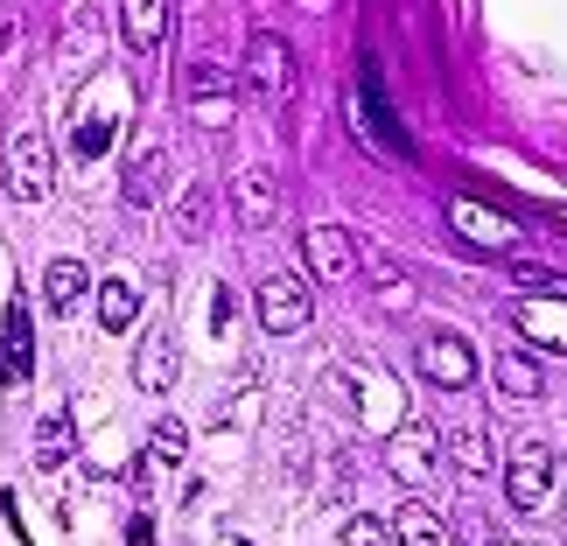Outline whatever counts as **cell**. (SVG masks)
I'll list each match as a JSON object with an SVG mask.
<instances>
[{
	"label": "cell",
	"instance_id": "16",
	"mask_svg": "<svg viewBox=\"0 0 567 546\" xmlns=\"http://www.w3.org/2000/svg\"><path fill=\"white\" fill-rule=\"evenodd\" d=\"M134 385L141 392H168V385H176V337H168V330H147L134 343Z\"/></svg>",
	"mask_w": 567,
	"mask_h": 546
},
{
	"label": "cell",
	"instance_id": "4",
	"mask_svg": "<svg viewBox=\"0 0 567 546\" xmlns=\"http://www.w3.org/2000/svg\"><path fill=\"white\" fill-rule=\"evenodd\" d=\"M316 322V295L301 274H267L259 280V330L267 337H301Z\"/></svg>",
	"mask_w": 567,
	"mask_h": 546
},
{
	"label": "cell",
	"instance_id": "26",
	"mask_svg": "<svg viewBox=\"0 0 567 546\" xmlns=\"http://www.w3.org/2000/svg\"><path fill=\"white\" fill-rule=\"evenodd\" d=\"M364 280L379 288V301H385V309H413V280H392V267H385V274H364Z\"/></svg>",
	"mask_w": 567,
	"mask_h": 546
},
{
	"label": "cell",
	"instance_id": "6",
	"mask_svg": "<svg viewBox=\"0 0 567 546\" xmlns=\"http://www.w3.org/2000/svg\"><path fill=\"white\" fill-rule=\"evenodd\" d=\"M301 253H309L316 280H343V288L364 280V246L343 225H309V231H301Z\"/></svg>",
	"mask_w": 567,
	"mask_h": 546
},
{
	"label": "cell",
	"instance_id": "7",
	"mask_svg": "<svg viewBox=\"0 0 567 546\" xmlns=\"http://www.w3.org/2000/svg\"><path fill=\"white\" fill-rule=\"evenodd\" d=\"M56 189V155L42 134H14L8 141V196L14 204H42Z\"/></svg>",
	"mask_w": 567,
	"mask_h": 546
},
{
	"label": "cell",
	"instance_id": "21",
	"mask_svg": "<svg viewBox=\"0 0 567 546\" xmlns=\"http://www.w3.org/2000/svg\"><path fill=\"white\" fill-rule=\"evenodd\" d=\"M71 442H78L71 413H50V421L35 427V470H63V455H71Z\"/></svg>",
	"mask_w": 567,
	"mask_h": 546
},
{
	"label": "cell",
	"instance_id": "1",
	"mask_svg": "<svg viewBox=\"0 0 567 546\" xmlns=\"http://www.w3.org/2000/svg\"><path fill=\"white\" fill-rule=\"evenodd\" d=\"M176 92H183L189 120L204 126V134H225V126L238 120V92H246V78L225 71V63H210V56H189L183 78H176Z\"/></svg>",
	"mask_w": 567,
	"mask_h": 546
},
{
	"label": "cell",
	"instance_id": "3",
	"mask_svg": "<svg viewBox=\"0 0 567 546\" xmlns=\"http://www.w3.org/2000/svg\"><path fill=\"white\" fill-rule=\"evenodd\" d=\"M413 371H421L434 392H470L476 385V351H470V337H455V330H427L413 343Z\"/></svg>",
	"mask_w": 567,
	"mask_h": 546
},
{
	"label": "cell",
	"instance_id": "14",
	"mask_svg": "<svg viewBox=\"0 0 567 546\" xmlns=\"http://www.w3.org/2000/svg\"><path fill=\"white\" fill-rule=\"evenodd\" d=\"M358 120H364V134H372L385 155H406V134L392 126V105H385V92H379V71H372V63L358 71Z\"/></svg>",
	"mask_w": 567,
	"mask_h": 546
},
{
	"label": "cell",
	"instance_id": "13",
	"mask_svg": "<svg viewBox=\"0 0 567 546\" xmlns=\"http://www.w3.org/2000/svg\"><path fill=\"white\" fill-rule=\"evenodd\" d=\"M162 189H168V147L162 141H147L134 162H126V176H120V196L134 210H147V204H162Z\"/></svg>",
	"mask_w": 567,
	"mask_h": 546
},
{
	"label": "cell",
	"instance_id": "8",
	"mask_svg": "<svg viewBox=\"0 0 567 546\" xmlns=\"http://www.w3.org/2000/svg\"><path fill=\"white\" fill-rule=\"evenodd\" d=\"M231 210H238V225L246 231H267L274 217H280V176L267 162H238L231 168Z\"/></svg>",
	"mask_w": 567,
	"mask_h": 546
},
{
	"label": "cell",
	"instance_id": "11",
	"mask_svg": "<svg viewBox=\"0 0 567 546\" xmlns=\"http://www.w3.org/2000/svg\"><path fill=\"white\" fill-rule=\"evenodd\" d=\"M35 379V322L21 301H8L0 316V385H29Z\"/></svg>",
	"mask_w": 567,
	"mask_h": 546
},
{
	"label": "cell",
	"instance_id": "22",
	"mask_svg": "<svg viewBox=\"0 0 567 546\" xmlns=\"http://www.w3.org/2000/svg\"><path fill=\"white\" fill-rule=\"evenodd\" d=\"M449 455H455V470H463V476H484V470H491L484 427H455V434H449Z\"/></svg>",
	"mask_w": 567,
	"mask_h": 546
},
{
	"label": "cell",
	"instance_id": "10",
	"mask_svg": "<svg viewBox=\"0 0 567 546\" xmlns=\"http://www.w3.org/2000/svg\"><path fill=\"white\" fill-rule=\"evenodd\" d=\"M449 225L463 231L470 246H484V253H512L518 238H526V225H518V217L491 210V204H470V196H455V204H449Z\"/></svg>",
	"mask_w": 567,
	"mask_h": 546
},
{
	"label": "cell",
	"instance_id": "20",
	"mask_svg": "<svg viewBox=\"0 0 567 546\" xmlns=\"http://www.w3.org/2000/svg\"><path fill=\"white\" fill-rule=\"evenodd\" d=\"M392 539H400V546H449V526L427 505H413V497H406V505L392 512Z\"/></svg>",
	"mask_w": 567,
	"mask_h": 546
},
{
	"label": "cell",
	"instance_id": "18",
	"mask_svg": "<svg viewBox=\"0 0 567 546\" xmlns=\"http://www.w3.org/2000/svg\"><path fill=\"white\" fill-rule=\"evenodd\" d=\"M491 379H497V392H505V400H547V371H539V358L533 351H505L491 364Z\"/></svg>",
	"mask_w": 567,
	"mask_h": 546
},
{
	"label": "cell",
	"instance_id": "24",
	"mask_svg": "<svg viewBox=\"0 0 567 546\" xmlns=\"http://www.w3.org/2000/svg\"><path fill=\"white\" fill-rule=\"evenodd\" d=\"M385 539H392V526H379V518H364V512H351L343 533H337V546H385Z\"/></svg>",
	"mask_w": 567,
	"mask_h": 546
},
{
	"label": "cell",
	"instance_id": "5",
	"mask_svg": "<svg viewBox=\"0 0 567 546\" xmlns=\"http://www.w3.org/2000/svg\"><path fill=\"white\" fill-rule=\"evenodd\" d=\"M554 476H560V455H554L547 442H518L512 463H505V497H512V512H547Z\"/></svg>",
	"mask_w": 567,
	"mask_h": 546
},
{
	"label": "cell",
	"instance_id": "25",
	"mask_svg": "<svg viewBox=\"0 0 567 546\" xmlns=\"http://www.w3.org/2000/svg\"><path fill=\"white\" fill-rule=\"evenodd\" d=\"M155 455H162V463H183V455H189V427L183 421H155Z\"/></svg>",
	"mask_w": 567,
	"mask_h": 546
},
{
	"label": "cell",
	"instance_id": "19",
	"mask_svg": "<svg viewBox=\"0 0 567 546\" xmlns=\"http://www.w3.org/2000/svg\"><path fill=\"white\" fill-rule=\"evenodd\" d=\"M134 316H141V288H134V280H126V274L99 280V330L126 337V330H134Z\"/></svg>",
	"mask_w": 567,
	"mask_h": 546
},
{
	"label": "cell",
	"instance_id": "15",
	"mask_svg": "<svg viewBox=\"0 0 567 546\" xmlns=\"http://www.w3.org/2000/svg\"><path fill=\"white\" fill-rule=\"evenodd\" d=\"M84 295H92V267H84V259H50V267H42V309L50 316H71Z\"/></svg>",
	"mask_w": 567,
	"mask_h": 546
},
{
	"label": "cell",
	"instance_id": "12",
	"mask_svg": "<svg viewBox=\"0 0 567 546\" xmlns=\"http://www.w3.org/2000/svg\"><path fill=\"white\" fill-rule=\"evenodd\" d=\"M512 322H518V337H526L533 351H560V358H567V295H533V301H518Z\"/></svg>",
	"mask_w": 567,
	"mask_h": 546
},
{
	"label": "cell",
	"instance_id": "9",
	"mask_svg": "<svg viewBox=\"0 0 567 546\" xmlns=\"http://www.w3.org/2000/svg\"><path fill=\"white\" fill-rule=\"evenodd\" d=\"M434 463H442V434H434L427 421H400L385 442V470L400 476V484H427Z\"/></svg>",
	"mask_w": 567,
	"mask_h": 546
},
{
	"label": "cell",
	"instance_id": "2",
	"mask_svg": "<svg viewBox=\"0 0 567 546\" xmlns=\"http://www.w3.org/2000/svg\"><path fill=\"white\" fill-rule=\"evenodd\" d=\"M246 92L259 105H288L295 99V50L274 29H252L246 35Z\"/></svg>",
	"mask_w": 567,
	"mask_h": 546
},
{
	"label": "cell",
	"instance_id": "27",
	"mask_svg": "<svg viewBox=\"0 0 567 546\" xmlns=\"http://www.w3.org/2000/svg\"><path fill=\"white\" fill-rule=\"evenodd\" d=\"M14 42H21V21H14V14H0V56H8Z\"/></svg>",
	"mask_w": 567,
	"mask_h": 546
},
{
	"label": "cell",
	"instance_id": "28",
	"mask_svg": "<svg viewBox=\"0 0 567 546\" xmlns=\"http://www.w3.org/2000/svg\"><path fill=\"white\" fill-rule=\"evenodd\" d=\"M309 8H330V0H309Z\"/></svg>",
	"mask_w": 567,
	"mask_h": 546
},
{
	"label": "cell",
	"instance_id": "17",
	"mask_svg": "<svg viewBox=\"0 0 567 546\" xmlns=\"http://www.w3.org/2000/svg\"><path fill=\"white\" fill-rule=\"evenodd\" d=\"M120 29H126V50L147 56L168 42V0H120Z\"/></svg>",
	"mask_w": 567,
	"mask_h": 546
},
{
	"label": "cell",
	"instance_id": "23",
	"mask_svg": "<svg viewBox=\"0 0 567 546\" xmlns=\"http://www.w3.org/2000/svg\"><path fill=\"white\" fill-rule=\"evenodd\" d=\"M210 231V189H183V204H176V238H204Z\"/></svg>",
	"mask_w": 567,
	"mask_h": 546
}]
</instances>
